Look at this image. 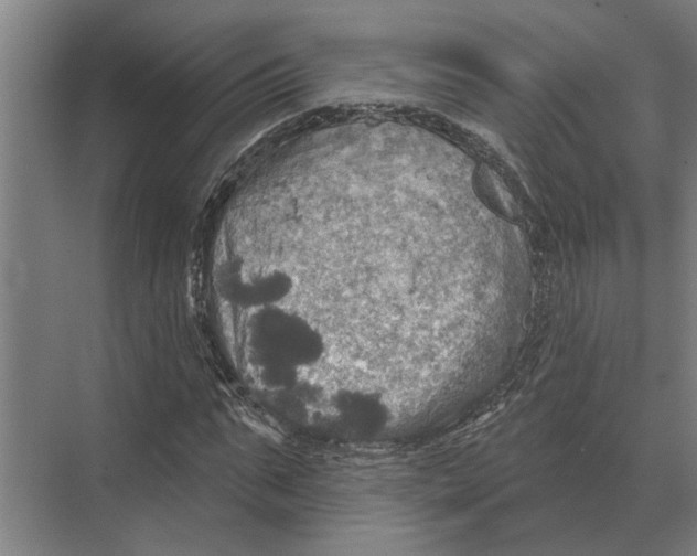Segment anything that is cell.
<instances>
[{
  "mask_svg": "<svg viewBox=\"0 0 697 556\" xmlns=\"http://www.w3.org/2000/svg\"><path fill=\"white\" fill-rule=\"evenodd\" d=\"M245 345L257 383L275 392L296 387L302 371L317 365L325 352L321 332L283 304L249 312Z\"/></svg>",
  "mask_w": 697,
  "mask_h": 556,
  "instance_id": "cell-1",
  "label": "cell"
},
{
  "mask_svg": "<svg viewBox=\"0 0 697 556\" xmlns=\"http://www.w3.org/2000/svg\"><path fill=\"white\" fill-rule=\"evenodd\" d=\"M222 298L248 312L283 304L293 291V277L279 266L227 263L218 274Z\"/></svg>",
  "mask_w": 697,
  "mask_h": 556,
  "instance_id": "cell-2",
  "label": "cell"
},
{
  "mask_svg": "<svg viewBox=\"0 0 697 556\" xmlns=\"http://www.w3.org/2000/svg\"><path fill=\"white\" fill-rule=\"evenodd\" d=\"M330 404L336 428L353 438L378 435L389 418L387 405L372 392L340 389L332 395Z\"/></svg>",
  "mask_w": 697,
  "mask_h": 556,
  "instance_id": "cell-3",
  "label": "cell"
}]
</instances>
